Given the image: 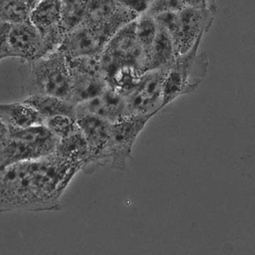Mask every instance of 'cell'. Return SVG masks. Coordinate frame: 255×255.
I'll list each match as a JSON object with an SVG mask.
<instances>
[{
    "mask_svg": "<svg viewBox=\"0 0 255 255\" xmlns=\"http://www.w3.org/2000/svg\"><path fill=\"white\" fill-rule=\"evenodd\" d=\"M81 170V165L55 153L0 168V213L59 211L62 197Z\"/></svg>",
    "mask_w": 255,
    "mask_h": 255,
    "instance_id": "obj_1",
    "label": "cell"
},
{
    "mask_svg": "<svg viewBox=\"0 0 255 255\" xmlns=\"http://www.w3.org/2000/svg\"><path fill=\"white\" fill-rule=\"evenodd\" d=\"M59 140L43 124L9 131L0 143V168L49 156L55 153Z\"/></svg>",
    "mask_w": 255,
    "mask_h": 255,
    "instance_id": "obj_2",
    "label": "cell"
},
{
    "mask_svg": "<svg viewBox=\"0 0 255 255\" xmlns=\"http://www.w3.org/2000/svg\"><path fill=\"white\" fill-rule=\"evenodd\" d=\"M35 91L70 101L71 76L69 60L59 47L31 63ZM71 102V101H70Z\"/></svg>",
    "mask_w": 255,
    "mask_h": 255,
    "instance_id": "obj_3",
    "label": "cell"
},
{
    "mask_svg": "<svg viewBox=\"0 0 255 255\" xmlns=\"http://www.w3.org/2000/svg\"><path fill=\"white\" fill-rule=\"evenodd\" d=\"M156 115H126L111 123V161L114 169L123 171L127 168L135 141L149 121Z\"/></svg>",
    "mask_w": 255,
    "mask_h": 255,
    "instance_id": "obj_4",
    "label": "cell"
},
{
    "mask_svg": "<svg viewBox=\"0 0 255 255\" xmlns=\"http://www.w3.org/2000/svg\"><path fill=\"white\" fill-rule=\"evenodd\" d=\"M135 21L117 31L102 52L101 59L105 77L112 70L123 65H134L144 73L142 50L135 35Z\"/></svg>",
    "mask_w": 255,
    "mask_h": 255,
    "instance_id": "obj_5",
    "label": "cell"
},
{
    "mask_svg": "<svg viewBox=\"0 0 255 255\" xmlns=\"http://www.w3.org/2000/svg\"><path fill=\"white\" fill-rule=\"evenodd\" d=\"M77 123L85 137L89 157L83 171L87 173L95 171L106 161L111 160V123L91 114L77 115Z\"/></svg>",
    "mask_w": 255,
    "mask_h": 255,
    "instance_id": "obj_6",
    "label": "cell"
},
{
    "mask_svg": "<svg viewBox=\"0 0 255 255\" xmlns=\"http://www.w3.org/2000/svg\"><path fill=\"white\" fill-rule=\"evenodd\" d=\"M167 71L145 72L125 97L127 115L157 114L162 105V85Z\"/></svg>",
    "mask_w": 255,
    "mask_h": 255,
    "instance_id": "obj_7",
    "label": "cell"
},
{
    "mask_svg": "<svg viewBox=\"0 0 255 255\" xmlns=\"http://www.w3.org/2000/svg\"><path fill=\"white\" fill-rule=\"evenodd\" d=\"M116 33L108 27L81 23L66 34L60 48L68 59L84 55H101Z\"/></svg>",
    "mask_w": 255,
    "mask_h": 255,
    "instance_id": "obj_8",
    "label": "cell"
},
{
    "mask_svg": "<svg viewBox=\"0 0 255 255\" xmlns=\"http://www.w3.org/2000/svg\"><path fill=\"white\" fill-rule=\"evenodd\" d=\"M29 20L39 32L47 54L60 47L66 35L61 0H39L31 9Z\"/></svg>",
    "mask_w": 255,
    "mask_h": 255,
    "instance_id": "obj_9",
    "label": "cell"
},
{
    "mask_svg": "<svg viewBox=\"0 0 255 255\" xmlns=\"http://www.w3.org/2000/svg\"><path fill=\"white\" fill-rule=\"evenodd\" d=\"M7 49L10 58L31 63L47 54L41 36L30 20L10 25Z\"/></svg>",
    "mask_w": 255,
    "mask_h": 255,
    "instance_id": "obj_10",
    "label": "cell"
},
{
    "mask_svg": "<svg viewBox=\"0 0 255 255\" xmlns=\"http://www.w3.org/2000/svg\"><path fill=\"white\" fill-rule=\"evenodd\" d=\"M138 16L116 0H87L85 17L81 23L108 27L117 32Z\"/></svg>",
    "mask_w": 255,
    "mask_h": 255,
    "instance_id": "obj_11",
    "label": "cell"
},
{
    "mask_svg": "<svg viewBox=\"0 0 255 255\" xmlns=\"http://www.w3.org/2000/svg\"><path fill=\"white\" fill-rule=\"evenodd\" d=\"M213 10L184 7L179 11L180 37L177 55L186 53L208 31L212 25Z\"/></svg>",
    "mask_w": 255,
    "mask_h": 255,
    "instance_id": "obj_12",
    "label": "cell"
},
{
    "mask_svg": "<svg viewBox=\"0 0 255 255\" xmlns=\"http://www.w3.org/2000/svg\"><path fill=\"white\" fill-rule=\"evenodd\" d=\"M81 113L91 114L113 123L127 115L125 97L108 85L100 95L77 106V115Z\"/></svg>",
    "mask_w": 255,
    "mask_h": 255,
    "instance_id": "obj_13",
    "label": "cell"
},
{
    "mask_svg": "<svg viewBox=\"0 0 255 255\" xmlns=\"http://www.w3.org/2000/svg\"><path fill=\"white\" fill-rule=\"evenodd\" d=\"M0 119L9 131L43 124V119L39 113L23 101L0 103Z\"/></svg>",
    "mask_w": 255,
    "mask_h": 255,
    "instance_id": "obj_14",
    "label": "cell"
},
{
    "mask_svg": "<svg viewBox=\"0 0 255 255\" xmlns=\"http://www.w3.org/2000/svg\"><path fill=\"white\" fill-rule=\"evenodd\" d=\"M23 102L31 106L44 120L57 116L77 117V106L62 98L45 94L32 93Z\"/></svg>",
    "mask_w": 255,
    "mask_h": 255,
    "instance_id": "obj_15",
    "label": "cell"
},
{
    "mask_svg": "<svg viewBox=\"0 0 255 255\" xmlns=\"http://www.w3.org/2000/svg\"><path fill=\"white\" fill-rule=\"evenodd\" d=\"M177 56L174 43L168 34L158 26V31L149 52L145 72L167 71L174 63Z\"/></svg>",
    "mask_w": 255,
    "mask_h": 255,
    "instance_id": "obj_16",
    "label": "cell"
},
{
    "mask_svg": "<svg viewBox=\"0 0 255 255\" xmlns=\"http://www.w3.org/2000/svg\"><path fill=\"white\" fill-rule=\"evenodd\" d=\"M71 76V89L70 101L76 106L97 97L108 85L105 78L94 77L72 71Z\"/></svg>",
    "mask_w": 255,
    "mask_h": 255,
    "instance_id": "obj_17",
    "label": "cell"
},
{
    "mask_svg": "<svg viewBox=\"0 0 255 255\" xmlns=\"http://www.w3.org/2000/svg\"><path fill=\"white\" fill-rule=\"evenodd\" d=\"M55 153L66 160L81 165L83 169L87 162L89 151L85 137L80 129L69 136L59 139Z\"/></svg>",
    "mask_w": 255,
    "mask_h": 255,
    "instance_id": "obj_18",
    "label": "cell"
},
{
    "mask_svg": "<svg viewBox=\"0 0 255 255\" xmlns=\"http://www.w3.org/2000/svg\"><path fill=\"white\" fill-rule=\"evenodd\" d=\"M135 31L137 41L142 50L143 71L145 73V65L149 52L156 37L158 25L152 16L143 13L135 19Z\"/></svg>",
    "mask_w": 255,
    "mask_h": 255,
    "instance_id": "obj_19",
    "label": "cell"
},
{
    "mask_svg": "<svg viewBox=\"0 0 255 255\" xmlns=\"http://www.w3.org/2000/svg\"><path fill=\"white\" fill-rule=\"evenodd\" d=\"M31 11L25 0H0V23L13 25L27 21Z\"/></svg>",
    "mask_w": 255,
    "mask_h": 255,
    "instance_id": "obj_20",
    "label": "cell"
},
{
    "mask_svg": "<svg viewBox=\"0 0 255 255\" xmlns=\"http://www.w3.org/2000/svg\"><path fill=\"white\" fill-rule=\"evenodd\" d=\"M87 3V0H61L62 24L66 34L83 21Z\"/></svg>",
    "mask_w": 255,
    "mask_h": 255,
    "instance_id": "obj_21",
    "label": "cell"
},
{
    "mask_svg": "<svg viewBox=\"0 0 255 255\" xmlns=\"http://www.w3.org/2000/svg\"><path fill=\"white\" fill-rule=\"evenodd\" d=\"M68 60L70 70L72 72L94 77L105 78L101 55L80 56Z\"/></svg>",
    "mask_w": 255,
    "mask_h": 255,
    "instance_id": "obj_22",
    "label": "cell"
},
{
    "mask_svg": "<svg viewBox=\"0 0 255 255\" xmlns=\"http://www.w3.org/2000/svg\"><path fill=\"white\" fill-rule=\"evenodd\" d=\"M43 125L59 139L65 138L79 129L76 118L69 116L49 118L44 120Z\"/></svg>",
    "mask_w": 255,
    "mask_h": 255,
    "instance_id": "obj_23",
    "label": "cell"
},
{
    "mask_svg": "<svg viewBox=\"0 0 255 255\" xmlns=\"http://www.w3.org/2000/svg\"><path fill=\"white\" fill-rule=\"evenodd\" d=\"M152 17L154 18L157 25L162 28L172 39L177 53V47L180 37L179 11L163 12Z\"/></svg>",
    "mask_w": 255,
    "mask_h": 255,
    "instance_id": "obj_24",
    "label": "cell"
},
{
    "mask_svg": "<svg viewBox=\"0 0 255 255\" xmlns=\"http://www.w3.org/2000/svg\"><path fill=\"white\" fill-rule=\"evenodd\" d=\"M183 5L181 0H151L146 14L154 16L167 11H179Z\"/></svg>",
    "mask_w": 255,
    "mask_h": 255,
    "instance_id": "obj_25",
    "label": "cell"
},
{
    "mask_svg": "<svg viewBox=\"0 0 255 255\" xmlns=\"http://www.w3.org/2000/svg\"><path fill=\"white\" fill-rule=\"evenodd\" d=\"M121 5L140 15L146 13L151 0H116Z\"/></svg>",
    "mask_w": 255,
    "mask_h": 255,
    "instance_id": "obj_26",
    "label": "cell"
},
{
    "mask_svg": "<svg viewBox=\"0 0 255 255\" xmlns=\"http://www.w3.org/2000/svg\"><path fill=\"white\" fill-rule=\"evenodd\" d=\"M9 27V24L0 23V51L5 52L7 54V41Z\"/></svg>",
    "mask_w": 255,
    "mask_h": 255,
    "instance_id": "obj_27",
    "label": "cell"
},
{
    "mask_svg": "<svg viewBox=\"0 0 255 255\" xmlns=\"http://www.w3.org/2000/svg\"><path fill=\"white\" fill-rule=\"evenodd\" d=\"M183 7L201 8V9H211L209 7V0H181Z\"/></svg>",
    "mask_w": 255,
    "mask_h": 255,
    "instance_id": "obj_28",
    "label": "cell"
},
{
    "mask_svg": "<svg viewBox=\"0 0 255 255\" xmlns=\"http://www.w3.org/2000/svg\"><path fill=\"white\" fill-rule=\"evenodd\" d=\"M9 130L7 126L0 119V143L2 142L9 135Z\"/></svg>",
    "mask_w": 255,
    "mask_h": 255,
    "instance_id": "obj_29",
    "label": "cell"
},
{
    "mask_svg": "<svg viewBox=\"0 0 255 255\" xmlns=\"http://www.w3.org/2000/svg\"><path fill=\"white\" fill-rule=\"evenodd\" d=\"M7 58H9V56L8 55L7 53H5V52L0 51V62L2 61V60L7 59Z\"/></svg>",
    "mask_w": 255,
    "mask_h": 255,
    "instance_id": "obj_30",
    "label": "cell"
},
{
    "mask_svg": "<svg viewBox=\"0 0 255 255\" xmlns=\"http://www.w3.org/2000/svg\"><path fill=\"white\" fill-rule=\"evenodd\" d=\"M26 1H27L29 3V5L31 6V9L33 8V6L35 5L36 3H37L38 0H25Z\"/></svg>",
    "mask_w": 255,
    "mask_h": 255,
    "instance_id": "obj_31",
    "label": "cell"
}]
</instances>
